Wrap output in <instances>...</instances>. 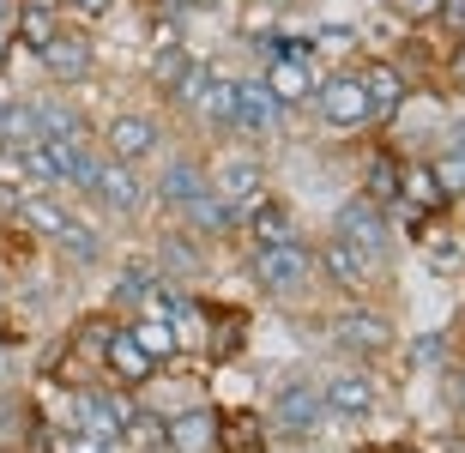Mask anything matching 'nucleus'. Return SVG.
<instances>
[{
  "instance_id": "nucleus-1",
  "label": "nucleus",
  "mask_w": 465,
  "mask_h": 453,
  "mask_svg": "<svg viewBox=\"0 0 465 453\" xmlns=\"http://www.w3.org/2000/svg\"><path fill=\"white\" fill-rule=\"evenodd\" d=\"M248 272H254V284L266 291V297L291 302V297H302V291L314 284L321 266H314V254L302 242H278V248H254V266H248Z\"/></svg>"
},
{
  "instance_id": "nucleus-2",
  "label": "nucleus",
  "mask_w": 465,
  "mask_h": 453,
  "mask_svg": "<svg viewBox=\"0 0 465 453\" xmlns=\"http://www.w3.org/2000/svg\"><path fill=\"white\" fill-rule=\"evenodd\" d=\"M127 418H134V399H121L115 387H73V436L121 441Z\"/></svg>"
},
{
  "instance_id": "nucleus-3",
  "label": "nucleus",
  "mask_w": 465,
  "mask_h": 453,
  "mask_svg": "<svg viewBox=\"0 0 465 453\" xmlns=\"http://www.w3.org/2000/svg\"><path fill=\"white\" fill-rule=\"evenodd\" d=\"M278 429V436H291V441H302V436H314L321 423H327V399H321V387L314 381H284L272 393V418H266Z\"/></svg>"
},
{
  "instance_id": "nucleus-4",
  "label": "nucleus",
  "mask_w": 465,
  "mask_h": 453,
  "mask_svg": "<svg viewBox=\"0 0 465 453\" xmlns=\"http://www.w3.org/2000/svg\"><path fill=\"white\" fill-rule=\"evenodd\" d=\"M314 109H321L327 127H362L369 122V91H362L357 73H332V79L314 85Z\"/></svg>"
},
{
  "instance_id": "nucleus-5",
  "label": "nucleus",
  "mask_w": 465,
  "mask_h": 453,
  "mask_svg": "<svg viewBox=\"0 0 465 453\" xmlns=\"http://www.w3.org/2000/svg\"><path fill=\"white\" fill-rule=\"evenodd\" d=\"M206 182H212V193H218V200H224V206L242 218V212H248V206L260 200V182H266V170H260V157L230 152L224 163H218V170L206 175Z\"/></svg>"
},
{
  "instance_id": "nucleus-6",
  "label": "nucleus",
  "mask_w": 465,
  "mask_h": 453,
  "mask_svg": "<svg viewBox=\"0 0 465 453\" xmlns=\"http://www.w3.org/2000/svg\"><path fill=\"white\" fill-rule=\"evenodd\" d=\"M314 266H321L332 284H345V291H369V284H375V272H381L375 254H362V248L345 242V236H327V248L314 254Z\"/></svg>"
},
{
  "instance_id": "nucleus-7",
  "label": "nucleus",
  "mask_w": 465,
  "mask_h": 453,
  "mask_svg": "<svg viewBox=\"0 0 465 453\" xmlns=\"http://www.w3.org/2000/svg\"><path fill=\"white\" fill-rule=\"evenodd\" d=\"M36 61H43V73H49L54 85H85L97 54H91V36L85 31H54V43L36 54Z\"/></svg>"
},
{
  "instance_id": "nucleus-8",
  "label": "nucleus",
  "mask_w": 465,
  "mask_h": 453,
  "mask_svg": "<svg viewBox=\"0 0 465 453\" xmlns=\"http://www.w3.org/2000/svg\"><path fill=\"white\" fill-rule=\"evenodd\" d=\"M278 122H284V103L266 91V79H236V115H230V127L248 133V140H260V133H272Z\"/></svg>"
},
{
  "instance_id": "nucleus-9",
  "label": "nucleus",
  "mask_w": 465,
  "mask_h": 453,
  "mask_svg": "<svg viewBox=\"0 0 465 453\" xmlns=\"http://www.w3.org/2000/svg\"><path fill=\"white\" fill-rule=\"evenodd\" d=\"M332 236H345V242H357L362 254H387V242H393V236H387V212L375 206V200H345V206H339V224H332Z\"/></svg>"
},
{
  "instance_id": "nucleus-10",
  "label": "nucleus",
  "mask_w": 465,
  "mask_h": 453,
  "mask_svg": "<svg viewBox=\"0 0 465 453\" xmlns=\"http://www.w3.org/2000/svg\"><path fill=\"white\" fill-rule=\"evenodd\" d=\"M332 345L351 350V357H381V350L393 345V327H387L375 309H345L332 320Z\"/></svg>"
},
{
  "instance_id": "nucleus-11",
  "label": "nucleus",
  "mask_w": 465,
  "mask_h": 453,
  "mask_svg": "<svg viewBox=\"0 0 465 453\" xmlns=\"http://www.w3.org/2000/svg\"><path fill=\"white\" fill-rule=\"evenodd\" d=\"M321 399H327V418L362 423L369 411H375V381H369L362 369H339V375H327V387H321Z\"/></svg>"
},
{
  "instance_id": "nucleus-12",
  "label": "nucleus",
  "mask_w": 465,
  "mask_h": 453,
  "mask_svg": "<svg viewBox=\"0 0 465 453\" xmlns=\"http://www.w3.org/2000/svg\"><path fill=\"white\" fill-rule=\"evenodd\" d=\"M163 448L170 453H218V411L193 405V411L163 418Z\"/></svg>"
},
{
  "instance_id": "nucleus-13",
  "label": "nucleus",
  "mask_w": 465,
  "mask_h": 453,
  "mask_svg": "<svg viewBox=\"0 0 465 453\" xmlns=\"http://www.w3.org/2000/svg\"><path fill=\"white\" fill-rule=\"evenodd\" d=\"M91 193H97L109 212H139V206H145V182L134 175V163H115V157H97Z\"/></svg>"
},
{
  "instance_id": "nucleus-14",
  "label": "nucleus",
  "mask_w": 465,
  "mask_h": 453,
  "mask_svg": "<svg viewBox=\"0 0 465 453\" xmlns=\"http://www.w3.org/2000/svg\"><path fill=\"white\" fill-rule=\"evenodd\" d=\"M104 145H109L115 163H145V157L157 152V122L152 115H115L109 133H104Z\"/></svg>"
},
{
  "instance_id": "nucleus-15",
  "label": "nucleus",
  "mask_w": 465,
  "mask_h": 453,
  "mask_svg": "<svg viewBox=\"0 0 465 453\" xmlns=\"http://www.w3.org/2000/svg\"><path fill=\"white\" fill-rule=\"evenodd\" d=\"M206 188H212V182H206V170H200L193 157H170V163H163V175H157V200H163L175 218H182V212H188Z\"/></svg>"
},
{
  "instance_id": "nucleus-16",
  "label": "nucleus",
  "mask_w": 465,
  "mask_h": 453,
  "mask_svg": "<svg viewBox=\"0 0 465 453\" xmlns=\"http://www.w3.org/2000/svg\"><path fill=\"white\" fill-rule=\"evenodd\" d=\"M104 369L109 375H115V387H145L152 381V357H145V350H139V339L127 327H115L109 332V345H104Z\"/></svg>"
},
{
  "instance_id": "nucleus-17",
  "label": "nucleus",
  "mask_w": 465,
  "mask_h": 453,
  "mask_svg": "<svg viewBox=\"0 0 465 453\" xmlns=\"http://www.w3.org/2000/svg\"><path fill=\"white\" fill-rule=\"evenodd\" d=\"M242 224L254 230V248H278V242H296V218H291V206H278V200H266V193H260L254 206L242 212Z\"/></svg>"
},
{
  "instance_id": "nucleus-18",
  "label": "nucleus",
  "mask_w": 465,
  "mask_h": 453,
  "mask_svg": "<svg viewBox=\"0 0 465 453\" xmlns=\"http://www.w3.org/2000/svg\"><path fill=\"white\" fill-rule=\"evenodd\" d=\"M357 79H362V91H369V122H375V115H393V109L405 103V73H399L393 61H369Z\"/></svg>"
},
{
  "instance_id": "nucleus-19",
  "label": "nucleus",
  "mask_w": 465,
  "mask_h": 453,
  "mask_svg": "<svg viewBox=\"0 0 465 453\" xmlns=\"http://www.w3.org/2000/svg\"><path fill=\"white\" fill-rule=\"evenodd\" d=\"M13 218H18L25 230H31V236H49V242H54V236L67 230V218H73V212L61 206V200H49V193H18Z\"/></svg>"
},
{
  "instance_id": "nucleus-20",
  "label": "nucleus",
  "mask_w": 465,
  "mask_h": 453,
  "mask_svg": "<svg viewBox=\"0 0 465 453\" xmlns=\"http://www.w3.org/2000/svg\"><path fill=\"white\" fill-rule=\"evenodd\" d=\"M36 140H43V115H36V103L6 97V103H0V145L25 152V145H36Z\"/></svg>"
},
{
  "instance_id": "nucleus-21",
  "label": "nucleus",
  "mask_w": 465,
  "mask_h": 453,
  "mask_svg": "<svg viewBox=\"0 0 465 453\" xmlns=\"http://www.w3.org/2000/svg\"><path fill=\"white\" fill-rule=\"evenodd\" d=\"M36 115H43V140H61V145H85L91 140L85 115H79L73 103H61V97H43V103H36Z\"/></svg>"
},
{
  "instance_id": "nucleus-22",
  "label": "nucleus",
  "mask_w": 465,
  "mask_h": 453,
  "mask_svg": "<svg viewBox=\"0 0 465 453\" xmlns=\"http://www.w3.org/2000/svg\"><path fill=\"white\" fill-rule=\"evenodd\" d=\"M54 248H61L73 266H97L104 261V230L91 224V218H67V230L54 236Z\"/></svg>"
},
{
  "instance_id": "nucleus-23",
  "label": "nucleus",
  "mask_w": 465,
  "mask_h": 453,
  "mask_svg": "<svg viewBox=\"0 0 465 453\" xmlns=\"http://www.w3.org/2000/svg\"><path fill=\"white\" fill-rule=\"evenodd\" d=\"M218 448L224 453H266V423L254 411H230V418H218Z\"/></svg>"
},
{
  "instance_id": "nucleus-24",
  "label": "nucleus",
  "mask_w": 465,
  "mask_h": 453,
  "mask_svg": "<svg viewBox=\"0 0 465 453\" xmlns=\"http://www.w3.org/2000/svg\"><path fill=\"white\" fill-rule=\"evenodd\" d=\"M127 332L139 339V350H145L152 363H170L175 350H182V332H175L170 320H157V314H139V320H127Z\"/></svg>"
},
{
  "instance_id": "nucleus-25",
  "label": "nucleus",
  "mask_w": 465,
  "mask_h": 453,
  "mask_svg": "<svg viewBox=\"0 0 465 453\" xmlns=\"http://www.w3.org/2000/svg\"><path fill=\"white\" fill-rule=\"evenodd\" d=\"M399 206H411V212H441L448 206V193H441V182L430 175V163L399 175Z\"/></svg>"
},
{
  "instance_id": "nucleus-26",
  "label": "nucleus",
  "mask_w": 465,
  "mask_h": 453,
  "mask_svg": "<svg viewBox=\"0 0 465 453\" xmlns=\"http://www.w3.org/2000/svg\"><path fill=\"white\" fill-rule=\"evenodd\" d=\"M182 218H188V230H200V236H224V230H236V212H230L212 188L200 193V200H193V206L182 212Z\"/></svg>"
},
{
  "instance_id": "nucleus-27",
  "label": "nucleus",
  "mask_w": 465,
  "mask_h": 453,
  "mask_svg": "<svg viewBox=\"0 0 465 453\" xmlns=\"http://www.w3.org/2000/svg\"><path fill=\"white\" fill-rule=\"evenodd\" d=\"M54 31H61V18H54V13H25V6L13 13V43H25L31 54H43V49H49V43H54Z\"/></svg>"
},
{
  "instance_id": "nucleus-28",
  "label": "nucleus",
  "mask_w": 465,
  "mask_h": 453,
  "mask_svg": "<svg viewBox=\"0 0 465 453\" xmlns=\"http://www.w3.org/2000/svg\"><path fill=\"white\" fill-rule=\"evenodd\" d=\"M399 163L387 152L381 157H369V188H362V200H375V206H399Z\"/></svg>"
},
{
  "instance_id": "nucleus-29",
  "label": "nucleus",
  "mask_w": 465,
  "mask_h": 453,
  "mask_svg": "<svg viewBox=\"0 0 465 453\" xmlns=\"http://www.w3.org/2000/svg\"><path fill=\"white\" fill-rule=\"evenodd\" d=\"M163 279H200V248H193L182 230L163 236Z\"/></svg>"
},
{
  "instance_id": "nucleus-30",
  "label": "nucleus",
  "mask_w": 465,
  "mask_h": 453,
  "mask_svg": "<svg viewBox=\"0 0 465 453\" xmlns=\"http://www.w3.org/2000/svg\"><path fill=\"white\" fill-rule=\"evenodd\" d=\"M200 115H206L212 127H230V115H236V79H218L212 73V85H206V97H200Z\"/></svg>"
},
{
  "instance_id": "nucleus-31",
  "label": "nucleus",
  "mask_w": 465,
  "mask_h": 453,
  "mask_svg": "<svg viewBox=\"0 0 465 453\" xmlns=\"http://www.w3.org/2000/svg\"><path fill=\"white\" fill-rule=\"evenodd\" d=\"M242 339H248V320H242V314L236 309H230V314H218V332H212V363H230V357H236V350H242Z\"/></svg>"
},
{
  "instance_id": "nucleus-32",
  "label": "nucleus",
  "mask_w": 465,
  "mask_h": 453,
  "mask_svg": "<svg viewBox=\"0 0 465 453\" xmlns=\"http://www.w3.org/2000/svg\"><path fill=\"white\" fill-rule=\"evenodd\" d=\"M188 61H193V54L182 49V43H170V49H157V54H152V85L163 91V97H170V91H175V79L188 73Z\"/></svg>"
},
{
  "instance_id": "nucleus-33",
  "label": "nucleus",
  "mask_w": 465,
  "mask_h": 453,
  "mask_svg": "<svg viewBox=\"0 0 465 453\" xmlns=\"http://www.w3.org/2000/svg\"><path fill=\"white\" fill-rule=\"evenodd\" d=\"M152 284H157V272H152V266H127V272L115 279V302H121V309H145Z\"/></svg>"
},
{
  "instance_id": "nucleus-34",
  "label": "nucleus",
  "mask_w": 465,
  "mask_h": 453,
  "mask_svg": "<svg viewBox=\"0 0 465 453\" xmlns=\"http://www.w3.org/2000/svg\"><path fill=\"white\" fill-rule=\"evenodd\" d=\"M206 85H212V61H188V73L175 79V91H170V103H200L206 97Z\"/></svg>"
},
{
  "instance_id": "nucleus-35",
  "label": "nucleus",
  "mask_w": 465,
  "mask_h": 453,
  "mask_svg": "<svg viewBox=\"0 0 465 453\" xmlns=\"http://www.w3.org/2000/svg\"><path fill=\"white\" fill-rule=\"evenodd\" d=\"M121 441H134V448H163V418H157V411H139V405H134V418H127Z\"/></svg>"
},
{
  "instance_id": "nucleus-36",
  "label": "nucleus",
  "mask_w": 465,
  "mask_h": 453,
  "mask_svg": "<svg viewBox=\"0 0 465 453\" xmlns=\"http://www.w3.org/2000/svg\"><path fill=\"white\" fill-rule=\"evenodd\" d=\"M430 175L441 182V193H448V200H453V193H465V152H441L430 163Z\"/></svg>"
},
{
  "instance_id": "nucleus-37",
  "label": "nucleus",
  "mask_w": 465,
  "mask_h": 453,
  "mask_svg": "<svg viewBox=\"0 0 465 453\" xmlns=\"http://www.w3.org/2000/svg\"><path fill=\"white\" fill-rule=\"evenodd\" d=\"M387 6H393V13L405 18V25H423V18L441 13V0H387Z\"/></svg>"
},
{
  "instance_id": "nucleus-38",
  "label": "nucleus",
  "mask_w": 465,
  "mask_h": 453,
  "mask_svg": "<svg viewBox=\"0 0 465 453\" xmlns=\"http://www.w3.org/2000/svg\"><path fill=\"white\" fill-rule=\"evenodd\" d=\"M54 453H121V441H97V436H67Z\"/></svg>"
},
{
  "instance_id": "nucleus-39",
  "label": "nucleus",
  "mask_w": 465,
  "mask_h": 453,
  "mask_svg": "<svg viewBox=\"0 0 465 453\" xmlns=\"http://www.w3.org/2000/svg\"><path fill=\"white\" fill-rule=\"evenodd\" d=\"M435 18H448V31L465 36V0H441V13H435Z\"/></svg>"
},
{
  "instance_id": "nucleus-40",
  "label": "nucleus",
  "mask_w": 465,
  "mask_h": 453,
  "mask_svg": "<svg viewBox=\"0 0 465 453\" xmlns=\"http://www.w3.org/2000/svg\"><path fill=\"white\" fill-rule=\"evenodd\" d=\"M67 6H73V13H79V18H104L109 6H115V0H67Z\"/></svg>"
},
{
  "instance_id": "nucleus-41",
  "label": "nucleus",
  "mask_w": 465,
  "mask_h": 453,
  "mask_svg": "<svg viewBox=\"0 0 465 453\" xmlns=\"http://www.w3.org/2000/svg\"><path fill=\"white\" fill-rule=\"evenodd\" d=\"M18 6H25V13H61L67 0H18Z\"/></svg>"
},
{
  "instance_id": "nucleus-42",
  "label": "nucleus",
  "mask_w": 465,
  "mask_h": 453,
  "mask_svg": "<svg viewBox=\"0 0 465 453\" xmlns=\"http://www.w3.org/2000/svg\"><path fill=\"white\" fill-rule=\"evenodd\" d=\"M6 381H13V350L0 345V393H6Z\"/></svg>"
},
{
  "instance_id": "nucleus-43",
  "label": "nucleus",
  "mask_w": 465,
  "mask_h": 453,
  "mask_svg": "<svg viewBox=\"0 0 465 453\" xmlns=\"http://www.w3.org/2000/svg\"><path fill=\"white\" fill-rule=\"evenodd\" d=\"M188 6H200V0H157V13H188Z\"/></svg>"
},
{
  "instance_id": "nucleus-44",
  "label": "nucleus",
  "mask_w": 465,
  "mask_h": 453,
  "mask_svg": "<svg viewBox=\"0 0 465 453\" xmlns=\"http://www.w3.org/2000/svg\"><path fill=\"white\" fill-rule=\"evenodd\" d=\"M13 13H18V0H0V31H13Z\"/></svg>"
},
{
  "instance_id": "nucleus-45",
  "label": "nucleus",
  "mask_w": 465,
  "mask_h": 453,
  "mask_svg": "<svg viewBox=\"0 0 465 453\" xmlns=\"http://www.w3.org/2000/svg\"><path fill=\"white\" fill-rule=\"evenodd\" d=\"M448 152H465V122H453V145Z\"/></svg>"
},
{
  "instance_id": "nucleus-46",
  "label": "nucleus",
  "mask_w": 465,
  "mask_h": 453,
  "mask_svg": "<svg viewBox=\"0 0 465 453\" xmlns=\"http://www.w3.org/2000/svg\"><path fill=\"white\" fill-rule=\"evenodd\" d=\"M6 54H13V31H0V67H6Z\"/></svg>"
},
{
  "instance_id": "nucleus-47",
  "label": "nucleus",
  "mask_w": 465,
  "mask_h": 453,
  "mask_svg": "<svg viewBox=\"0 0 465 453\" xmlns=\"http://www.w3.org/2000/svg\"><path fill=\"white\" fill-rule=\"evenodd\" d=\"M460 405H465V375H460Z\"/></svg>"
},
{
  "instance_id": "nucleus-48",
  "label": "nucleus",
  "mask_w": 465,
  "mask_h": 453,
  "mask_svg": "<svg viewBox=\"0 0 465 453\" xmlns=\"http://www.w3.org/2000/svg\"><path fill=\"white\" fill-rule=\"evenodd\" d=\"M460 67H465V43H460Z\"/></svg>"
},
{
  "instance_id": "nucleus-49",
  "label": "nucleus",
  "mask_w": 465,
  "mask_h": 453,
  "mask_svg": "<svg viewBox=\"0 0 465 453\" xmlns=\"http://www.w3.org/2000/svg\"><path fill=\"white\" fill-rule=\"evenodd\" d=\"M0 297H6V279H0Z\"/></svg>"
},
{
  "instance_id": "nucleus-50",
  "label": "nucleus",
  "mask_w": 465,
  "mask_h": 453,
  "mask_svg": "<svg viewBox=\"0 0 465 453\" xmlns=\"http://www.w3.org/2000/svg\"><path fill=\"white\" fill-rule=\"evenodd\" d=\"M393 453H411V448H393Z\"/></svg>"
},
{
  "instance_id": "nucleus-51",
  "label": "nucleus",
  "mask_w": 465,
  "mask_h": 453,
  "mask_svg": "<svg viewBox=\"0 0 465 453\" xmlns=\"http://www.w3.org/2000/svg\"><path fill=\"white\" fill-rule=\"evenodd\" d=\"M272 6H284V0H272Z\"/></svg>"
},
{
  "instance_id": "nucleus-52",
  "label": "nucleus",
  "mask_w": 465,
  "mask_h": 453,
  "mask_svg": "<svg viewBox=\"0 0 465 453\" xmlns=\"http://www.w3.org/2000/svg\"><path fill=\"white\" fill-rule=\"evenodd\" d=\"M200 6H212V0H200Z\"/></svg>"
}]
</instances>
